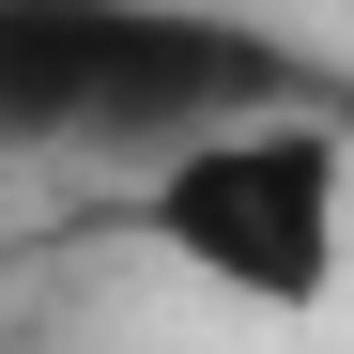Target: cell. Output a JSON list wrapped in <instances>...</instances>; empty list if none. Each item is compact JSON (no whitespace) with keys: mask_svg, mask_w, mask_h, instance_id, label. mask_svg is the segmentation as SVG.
<instances>
[{"mask_svg":"<svg viewBox=\"0 0 354 354\" xmlns=\"http://www.w3.org/2000/svg\"><path fill=\"white\" fill-rule=\"evenodd\" d=\"M139 247L185 262L231 308H324L354 262V139L308 124V108H247V124H201L154 154L139 185Z\"/></svg>","mask_w":354,"mask_h":354,"instance_id":"cell-1","label":"cell"},{"mask_svg":"<svg viewBox=\"0 0 354 354\" xmlns=\"http://www.w3.org/2000/svg\"><path fill=\"white\" fill-rule=\"evenodd\" d=\"M108 0H0V154H77Z\"/></svg>","mask_w":354,"mask_h":354,"instance_id":"cell-3","label":"cell"},{"mask_svg":"<svg viewBox=\"0 0 354 354\" xmlns=\"http://www.w3.org/2000/svg\"><path fill=\"white\" fill-rule=\"evenodd\" d=\"M308 93V46H277L216 0H108L93 31V108H77V154H169L201 124H247V108H292Z\"/></svg>","mask_w":354,"mask_h":354,"instance_id":"cell-2","label":"cell"}]
</instances>
